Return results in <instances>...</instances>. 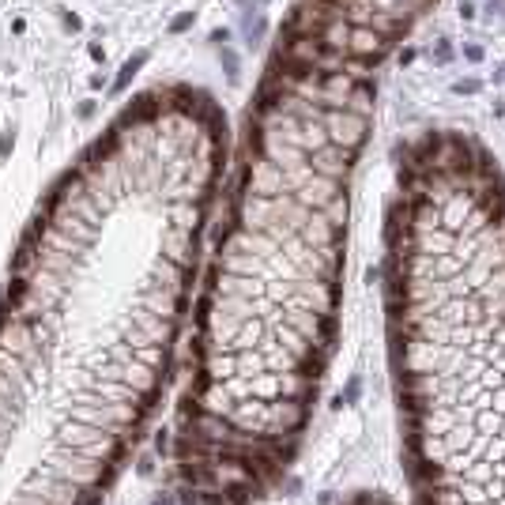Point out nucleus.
<instances>
[{"label":"nucleus","instance_id":"f257e3e1","mask_svg":"<svg viewBox=\"0 0 505 505\" xmlns=\"http://www.w3.org/2000/svg\"><path fill=\"white\" fill-rule=\"evenodd\" d=\"M207 207L117 155L53 188L0 302V505H102L159 407Z\"/></svg>","mask_w":505,"mask_h":505},{"label":"nucleus","instance_id":"7ed1b4c3","mask_svg":"<svg viewBox=\"0 0 505 505\" xmlns=\"http://www.w3.org/2000/svg\"><path fill=\"white\" fill-rule=\"evenodd\" d=\"M388 339L415 505H505V181L464 136L400 159Z\"/></svg>","mask_w":505,"mask_h":505},{"label":"nucleus","instance_id":"0eeeda50","mask_svg":"<svg viewBox=\"0 0 505 505\" xmlns=\"http://www.w3.org/2000/svg\"><path fill=\"white\" fill-rule=\"evenodd\" d=\"M185 26H192V11H185V15H177V19H173V23H170V34H181Z\"/></svg>","mask_w":505,"mask_h":505},{"label":"nucleus","instance_id":"f03ea898","mask_svg":"<svg viewBox=\"0 0 505 505\" xmlns=\"http://www.w3.org/2000/svg\"><path fill=\"white\" fill-rule=\"evenodd\" d=\"M373 91L264 76L196 306L170 464L181 505H260L306 445L336 347L347 200Z\"/></svg>","mask_w":505,"mask_h":505},{"label":"nucleus","instance_id":"20e7f679","mask_svg":"<svg viewBox=\"0 0 505 505\" xmlns=\"http://www.w3.org/2000/svg\"><path fill=\"white\" fill-rule=\"evenodd\" d=\"M147 57H151V53H147V49H140L132 60H125V68H121V79H117V87H113V91H125V83H129V79H132V76H136V72L147 64Z\"/></svg>","mask_w":505,"mask_h":505},{"label":"nucleus","instance_id":"423d86ee","mask_svg":"<svg viewBox=\"0 0 505 505\" xmlns=\"http://www.w3.org/2000/svg\"><path fill=\"white\" fill-rule=\"evenodd\" d=\"M434 60H437V64H449V60H453V45H449L445 38L437 42V49H434Z\"/></svg>","mask_w":505,"mask_h":505},{"label":"nucleus","instance_id":"39448f33","mask_svg":"<svg viewBox=\"0 0 505 505\" xmlns=\"http://www.w3.org/2000/svg\"><path fill=\"white\" fill-rule=\"evenodd\" d=\"M343 505H396L392 498H385V494H369V490H362V494H354V498H347Z\"/></svg>","mask_w":505,"mask_h":505},{"label":"nucleus","instance_id":"4468645a","mask_svg":"<svg viewBox=\"0 0 505 505\" xmlns=\"http://www.w3.org/2000/svg\"><path fill=\"white\" fill-rule=\"evenodd\" d=\"M238 4H245V0H238Z\"/></svg>","mask_w":505,"mask_h":505},{"label":"nucleus","instance_id":"f8f14e48","mask_svg":"<svg viewBox=\"0 0 505 505\" xmlns=\"http://www.w3.org/2000/svg\"><path fill=\"white\" fill-rule=\"evenodd\" d=\"M64 26H68V30H79V26H83V23H79L76 15H64Z\"/></svg>","mask_w":505,"mask_h":505},{"label":"nucleus","instance_id":"ddd939ff","mask_svg":"<svg viewBox=\"0 0 505 505\" xmlns=\"http://www.w3.org/2000/svg\"><path fill=\"white\" fill-rule=\"evenodd\" d=\"M264 4H268V0H257V8H264Z\"/></svg>","mask_w":505,"mask_h":505},{"label":"nucleus","instance_id":"9b49d317","mask_svg":"<svg viewBox=\"0 0 505 505\" xmlns=\"http://www.w3.org/2000/svg\"><path fill=\"white\" fill-rule=\"evenodd\" d=\"M87 53H91L94 60H106V49H102V45H94V42H91V49H87Z\"/></svg>","mask_w":505,"mask_h":505},{"label":"nucleus","instance_id":"1a4fd4ad","mask_svg":"<svg viewBox=\"0 0 505 505\" xmlns=\"http://www.w3.org/2000/svg\"><path fill=\"white\" fill-rule=\"evenodd\" d=\"M456 91H460V94H475V91H479V83H475V79H460Z\"/></svg>","mask_w":505,"mask_h":505},{"label":"nucleus","instance_id":"6e6552de","mask_svg":"<svg viewBox=\"0 0 505 505\" xmlns=\"http://www.w3.org/2000/svg\"><path fill=\"white\" fill-rule=\"evenodd\" d=\"M464 57H468L471 64H479V60H483V49H479V45H464Z\"/></svg>","mask_w":505,"mask_h":505},{"label":"nucleus","instance_id":"9d476101","mask_svg":"<svg viewBox=\"0 0 505 505\" xmlns=\"http://www.w3.org/2000/svg\"><path fill=\"white\" fill-rule=\"evenodd\" d=\"M460 15L464 19H475V4H471V0H460Z\"/></svg>","mask_w":505,"mask_h":505}]
</instances>
